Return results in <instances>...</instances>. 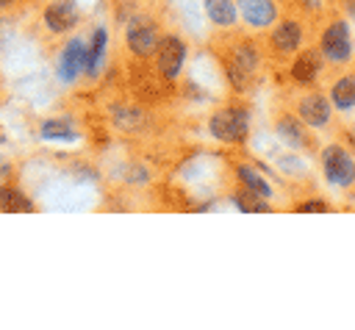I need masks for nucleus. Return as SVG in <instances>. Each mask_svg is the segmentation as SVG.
<instances>
[{
    "mask_svg": "<svg viewBox=\"0 0 355 330\" xmlns=\"http://www.w3.org/2000/svg\"><path fill=\"white\" fill-rule=\"evenodd\" d=\"M233 202H236L241 211H250V214H263V211H269L266 197H258V194H255V191H250V189L236 191V194H233Z\"/></svg>",
    "mask_w": 355,
    "mask_h": 330,
    "instance_id": "nucleus-19",
    "label": "nucleus"
},
{
    "mask_svg": "<svg viewBox=\"0 0 355 330\" xmlns=\"http://www.w3.org/2000/svg\"><path fill=\"white\" fill-rule=\"evenodd\" d=\"M44 22H47V28L55 31V33L69 31V28L78 22V8H75V3H72V0H58V3H53V6L44 11Z\"/></svg>",
    "mask_w": 355,
    "mask_h": 330,
    "instance_id": "nucleus-5",
    "label": "nucleus"
},
{
    "mask_svg": "<svg viewBox=\"0 0 355 330\" xmlns=\"http://www.w3.org/2000/svg\"><path fill=\"white\" fill-rule=\"evenodd\" d=\"M83 55H86V47H83L80 39H72V42L64 47L61 61H58V75H61V80L69 83V80L78 78V72L83 69Z\"/></svg>",
    "mask_w": 355,
    "mask_h": 330,
    "instance_id": "nucleus-6",
    "label": "nucleus"
},
{
    "mask_svg": "<svg viewBox=\"0 0 355 330\" xmlns=\"http://www.w3.org/2000/svg\"><path fill=\"white\" fill-rule=\"evenodd\" d=\"M333 105L336 108H341V111H347V108H352L355 105V78H341L336 86H333Z\"/></svg>",
    "mask_w": 355,
    "mask_h": 330,
    "instance_id": "nucleus-15",
    "label": "nucleus"
},
{
    "mask_svg": "<svg viewBox=\"0 0 355 330\" xmlns=\"http://www.w3.org/2000/svg\"><path fill=\"white\" fill-rule=\"evenodd\" d=\"M236 175H239V180L244 183V189H250V191H255L258 197H269L272 194V189H269V183L255 172V169H250V166H239L236 169Z\"/></svg>",
    "mask_w": 355,
    "mask_h": 330,
    "instance_id": "nucleus-18",
    "label": "nucleus"
},
{
    "mask_svg": "<svg viewBox=\"0 0 355 330\" xmlns=\"http://www.w3.org/2000/svg\"><path fill=\"white\" fill-rule=\"evenodd\" d=\"M297 211H300V214H324V211H327V205H324V202H319V200H308V202H302Z\"/></svg>",
    "mask_w": 355,
    "mask_h": 330,
    "instance_id": "nucleus-21",
    "label": "nucleus"
},
{
    "mask_svg": "<svg viewBox=\"0 0 355 330\" xmlns=\"http://www.w3.org/2000/svg\"><path fill=\"white\" fill-rule=\"evenodd\" d=\"M0 211H8V214H19L22 211V214H31L33 211V202L22 191L0 186Z\"/></svg>",
    "mask_w": 355,
    "mask_h": 330,
    "instance_id": "nucleus-12",
    "label": "nucleus"
},
{
    "mask_svg": "<svg viewBox=\"0 0 355 330\" xmlns=\"http://www.w3.org/2000/svg\"><path fill=\"white\" fill-rule=\"evenodd\" d=\"M300 39H302V33H300V25H297V22H283V25L272 33L275 47H277V50H283V53L294 50V47L300 44Z\"/></svg>",
    "mask_w": 355,
    "mask_h": 330,
    "instance_id": "nucleus-13",
    "label": "nucleus"
},
{
    "mask_svg": "<svg viewBox=\"0 0 355 330\" xmlns=\"http://www.w3.org/2000/svg\"><path fill=\"white\" fill-rule=\"evenodd\" d=\"M42 136H44V139H72L75 130H72L67 122H55V119H50V122L42 125Z\"/></svg>",
    "mask_w": 355,
    "mask_h": 330,
    "instance_id": "nucleus-20",
    "label": "nucleus"
},
{
    "mask_svg": "<svg viewBox=\"0 0 355 330\" xmlns=\"http://www.w3.org/2000/svg\"><path fill=\"white\" fill-rule=\"evenodd\" d=\"M105 42H108V33H105L103 28H97L92 44L86 47V55H83V69H86V75H97V67H100L103 53H105Z\"/></svg>",
    "mask_w": 355,
    "mask_h": 330,
    "instance_id": "nucleus-11",
    "label": "nucleus"
},
{
    "mask_svg": "<svg viewBox=\"0 0 355 330\" xmlns=\"http://www.w3.org/2000/svg\"><path fill=\"white\" fill-rule=\"evenodd\" d=\"M211 133L222 141H241L247 136V111L225 108L211 116Z\"/></svg>",
    "mask_w": 355,
    "mask_h": 330,
    "instance_id": "nucleus-1",
    "label": "nucleus"
},
{
    "mask_svg": "<svg viewBox=\"0 0 355 330\" xmlns=\"http://www.w3.org/2000/svg\"><path fill=\"white\" fill-rule=\"evenodd\" d=\"M8 175H11V166H8L6 161H0V183H3V180H6Z\"/></svg>",
    "mask_w": 355,
    "mask_h": 330,
    "instance_id": "nucleus-22",
    "label": "nucleus"
},
{
    "mask_svg": "<svg viewBox=\"0 0 355 330\" xmlns=\"http://www.w3.org/2000/svg\"><path fill=\"white\" fill-rule=\"evenodd\" d=\"M128 44H130V50H133L136 55H153V50L158 47V33H155L153 25L136 22V25H130V31H128Z\"/></svg>",
    "mask_w": 355,
    "mask_h": 330,
    "instance_id": "nucleus-8",
    "label": "nucleus"
},
{
    "mask_svg": "<svg viewBox=\"0 0 355 330\" xmlns=\"http://www.w3.org/2000/svg\"><path fill=\"white\" fill-rule=\"evenodd\" d=\"M8 3H14V0H0V8H3V6H8Z\"/></svg>",
    "mask_w": 355,
    "mask_h": 330,
    "instance_id": "nucleus-23",
    "label": "nucleus"
},
{
    "mask_svg": "<svg viewBox=\"0 0 355 330\" xmlns=\"http://www.w3.org/2000/svg\"><path fill=\"white\" fill-rule=\"evenodd\" d=\"M316 69H319L316 53H302V55L294 61L291 75H294V80H300V83H311V80L316 78Z\"/></svg>",
    "mask_w": 355,
    "mask_h": 330,
    "instance_id": "nucleus-14",
    "label": "nucleus"
},
{
    "mask_svg": "<svg viewBox=\"0 0 355 330\" xmlns=\"http://www.w3.org/2000/svg\"><path fill=\"white\" fill-rule=\"evenodd\" d=\"M322 161H324V177H327L330 183H336V186H349V183L355 180V164H352V158L347 155V150H341V147L333 144V147L324 150Z\"/></svg>",
    "mask_w": 355,
    "mask_h": 330,
    "instance_id": "nucleus-2",
    "label": "nucleus"
},
{
    "mask_svg": "<svg viewBox=\"0 0 355 330\" xmlns=\"http://www.w3.org/2000/svg\"><path fill=\"white\" fill-rule=\"evenodd\" d=\"M300 116H302L305 125L319 128V125H324L327 116H330V103H327L322 94H311V97H305V100L300 103Z\"/></svg>",
    "mask_w": 355,
    "mask_h": 330,
    "instance_id": "nucleus-10",
    "label": "nucleus"
},
{
    "mask_svg": "<svg viewBox=\"0 0 355 330\" xmlns=\"http://www.w3.org/2000/svg\"><path fill=\"white\" fill-rule=\"evenodd\" d=\"M277 133H280V139H283V141H288L291 147H305V144H308L305 130H302V128H300V122H294L291 116H286V119H280V122H277Z\"/></svg>",
    "mask_w": 355,
    "mask_h": 330,
    "instance_id": "nucleus-17",
    "label": "nucleus"
},
{
    "mask_svg": "<svg viewBox=\"0 0 355 330\" xmlns=\"http://www.w3.org/2000/svg\"><path fill=\"white\" fill-rule=\"evenodd\" d=\"M158 69L164 72L166 80H175L180 67H183V58H186V47L178 36H164L158 39Z\"/></svg>",
    "mask_w": 355,
    "mask_h": 330,
    "instance_id": "nucleus-3",
    "label": "nucleus"
},
{
    "mask_svg": "<svg viewBox=\"0 0 355 330\" xmlns=\"http://www.w3.org/2000/svg\"><path fill=\"white\" fill-rule=\"evenodd\" d=\"M239 11H241L244 22H250L252 28H263L277 17L272 0H239Z\"/></svg>",
    "mask_w": 355,
    "mask_h": 330,
    "instance_id": "nucleus-7",
    "label": "nucleus"
},
{
    "mask_svg": "<svg viewBox=\"0 0 355 330\" xmlns=\"http://www.w3.org/2000/svg\"><path fill=\"white\" fill-rule=\"evenodd\" d=\"M322 50H324V55L330 61H347L349 58L352 44H349V31H347L344 22H333L322 33Z\"/></svg>",
    "mask_w": 355,
    "mask_h": 330,
    "instance_id": "nucleus-4",
    "label": "nucleus"
},
{
    "mask_svg": "<svg viewBox=\"0 0 355 330\" xmlns=\"http://www.w3.org/2000/svg\"><path fill=\"white\" fill-rule=\"evenodd\" d=\"M205 11L216 25H233L236 19V6L230 0H205Z\"/></svg>",
    "mask_w": 355,
    "mask_h": 330,
    "instance_id": "nucleus-16",
    "label": "nucleus"
},
{
    "mask_svg": "<svg viewBox=\"0 0 355 330\" xmlns=\"http://www.w3.org/2000/svg\"><path fill=\"white\" fill-rule=\"evenodd\" d=\"M255 61H258V55H255L252 47H239V50L233 53L227 69H230V78H233V86H236V89L247 86V78H250V72L255 69Z\"/></svg>",
    "mask_w": 355,
    "mask_h": 330,
    "instance_id": "nucleus-9",
    "label": "nucleus"
}]
</instances>
